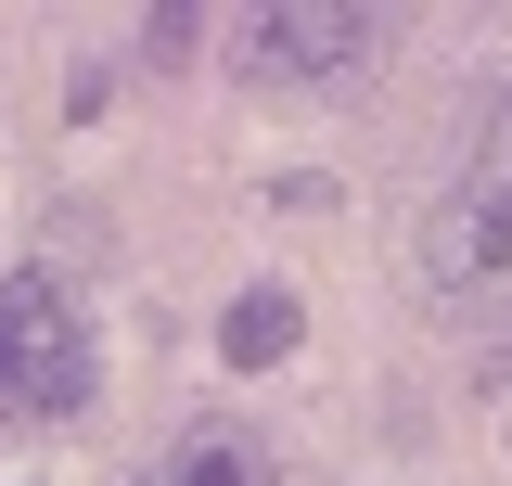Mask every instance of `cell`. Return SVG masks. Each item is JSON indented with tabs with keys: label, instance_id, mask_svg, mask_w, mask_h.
Masks as SVG:
<instances>
[{
	"label": "cell",
	"instance_id": "cell-1",
	"mask_svg": "<svg viewBox=\"0 0 512 486\" xmlns=\"http://www.w3.org/2000/svg\"><path fill=\"white\" fill-rule=\"evenodd\" d=\"M410 295L461 333H512V90H487V116L461 141V180L410 231Z\"/></svg>",
	"mask_w": 512,
	"mask_h": 486
},
{
	"label": "cell",
	"instance_id": "cell-2",
	"mask_svg": "<svg viewBox=\"0 0 512 486\" xmlns=\"http://www.w3.org/2000/svg\"><path fill=\"white\" fill-rule=\"evenodd\" d=\"M77 397H90V320H77V282L13 269V282H0V410H13V423H64Z\"/></svg>",
	"mask_w": 512,
	"mask_h": 486
},
{
	"label": "cell",
	"instance_id": "cell-3",
	"mask_svg": "<svg viewBox=\"0 0 512 486\" xmlns=\"http://www.w3.org/2000/svg\"><path fill=\"white\" fill-rule=\"evenodd\" d=\"M372 13H346V0H269L231 26V64H244L256 90H320V77H359L372 64Z\"/></svg>",
	"mask_w": 512,
	"mask_h": 486
},
{
	"label": "cell",
	"instance_id": "cell-4",
	"mask_svg": "<svg viewBox=\"0 0 512 486\" xmlns=\"http://www.w3.org/2000/svg\"><path fill=\"white\" fill-rule=\"evenodd\" d=\"M128 486H269V448L244 423H192V435H167V461H141Z\"/></svg>",
	"mask_w": 512,
	"mask_h": 486
},
{
	"label": "cell",
	"instance_id": "cell-5",
	"mask_svg": "<svg viewBox=\"0 0 512 486\" xmlns=\"http://www.w3.org/2000/svg\"><path fill=\"white\" fill-rule=\"evenodd\" d=\"M295 333H308V307L282 295V282H256V295H231V320H218V359L269 371V359H295Z\"/></svg>",
	"mask_w": 512,
	"mask_h": 486
}]
</instances>
